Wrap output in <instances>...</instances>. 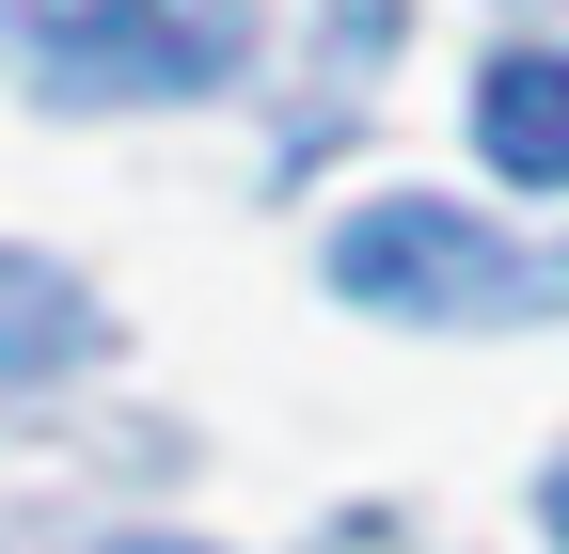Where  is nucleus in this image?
Instances as JSON below:
<instances>
[{"mask_svg":"<svg viewBox=\"0 0 569 554\" xmlns=\"http://www.w3.org/2000/svg\"><path fill=\"white\" fill-rule=\"evenodd\" d=\"M332 286L365 317H490L507 333V317H569V254L475 222V206H443V190H380L365 222L332 238Z\"/></svg>","mask_w":569,"mask_h":554,"instance_id":"f257e3e1","label":"nucleus"},{"mask_svg":"<svg viewBox=\"0 0 569 554\" xmlns=\"http://www.w3.org/2000/svg\"><path fill=\"white\" fill-rule=\"evenodd\" d=\"M48 96H206L238 63V0H80V17H32Z\"/></svg>","mask_w":569,"mask_h":554,"instance_id":"f03ea898","label":"nucleus"},{"mask_svg":"<svg viewBox=\"0 0 569 554\" xmlns=\"http://www.w3.org/2000/svg\"><path fill=\"white\" fill-rule=\"evenodd\" d=\"M475 144L490 175H522V190H569V48H507L475 80Z\"/></svg>","mask_w":569,"mask_h":554,"instance_id":"7ed1b4c3","label":"nucleus"},{"mask_svg":"<svg viewBox=\"0 0 569 554\" xmlns=\"http://www.w3.org/2000/svg\"><path fill=\"white\" fill-rule=\"evenodd\" d=\"M80 333H96V301L63 286V269L0 254V365H80Z\"/></svg>","mask_w":569,"mask_h":554,"instance_id":"20e7f679","label":"nucleus"},{"mask_svg":"<svg viewBox=\"0 0 569 554\" xmlns=\"http://www.w3.org/2000/svg\"><path fill=\"white\" fill-rule=\"evenodd\" d=\"M538 523H553V554H569V459H553V475H538Z\"/></svg>","mask_w":569,"mask_h":554,"instance_id":"39448f33","label":"nucleus"},{"mask_svg":"<svg viewBox=\"0 0 569 554\" xmlns=\"http://www.w3.org/2000/svg\"><path fill=\"white\" fill-rule=\"evenodd\" d=\"M142 554H174V538H142Z\"/></svg>","mask_w":569,"mask_h":554,"instance_id":"423d86ee","label":"nucleus"}]
</instances>
